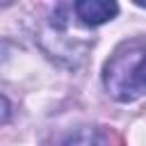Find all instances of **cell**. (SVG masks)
I'll return each instance as SVG.
<instances>
[{
  "label": "cell",
  "instance_id": "obj_2",
  "mask_svg": "<svg viewBox=\"0 0 146 146\" xmlns=\"http://www.w3.org/2000/svg\"><path fill=\"white\" fill-rule=\"evenodd\" d=\"M73 9H75V16L89 27H98L119 14L116 0H75Z\"/></svg>",
  "mask_w": 146,
  "mask_h": 146
},
{
  "label": "cell",
  "instance_id": "obj_3",
  "mask_svg": "<svg viewBox=\"0 0 146 146\" xmlns=\"http://www.w3.org/2000/svg\"><path fill=\"white\" fill-rule=\"evenodd\" d=\"M64 146H110V144H107V137L100 130H96V128H80L64 141Z\"/></svg>",
  "mask_w": 146,
  "mask_h": 146
},
{
  "label": "cell",
  "instance_id": "obj_1",
  "mask_svg": "<svg viewBox=\"0 0 146 146\" xmlns=\"http://www.w3.org/2000/svg\"><path fill=\"white\" fill-rule=\"evenodd\" d=\"M103 84L119 103H132L146 94V41L121 43L105 64Z\"/></svg>",
  "mask_w": 146,
  "mask_h": 146
},
{
  "label": "cell",
  "instance_id": "obj_4",
  "mask_svg": "<svg viewBox=\"0 0 146 146\" xmlns=\"http://www.w3.org/2000/svg\"><path fill=\"white\" fill-rule=\"evenodd\" d=\"M135 2H137L139 7H146V0H135Z\"/></svg>",
  "mask_w": 146,
  "mask_h": 146
},
{
  "label": "cell",
  "instance_id": "obj_5",
  "mask_svg": "<svg viewBox=\"0 0 146 146\" xmlns=\"http://www.w3.org/2000/svg\"><path fill=\"white\" fill-rule=\"evenodd\" d=\"M11 2H14V0H2V5H5V7H7V5H11Z\"/></svg>",
  "mask_w": 146,
  "mask_h": 146
}]
</instances>
